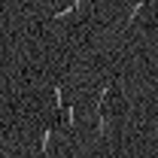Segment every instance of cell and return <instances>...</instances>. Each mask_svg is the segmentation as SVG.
I'll list each match as a JSON object with an SVG mask.
<instances>
[{
    "instance_id": "cell-1",
    "label": "cell",
    "mask_w": 158,
    "mask_h": 158,
    "mask_svg": "<svg viewBox=\"0 0 158 158\" xmlns=\"http://www.w3.org/2000/svg\"><path fill=\"white\" fill-rule=\"evenodd\" d=\"M49 140H52V131H43V137H40V149H43V152L49 149Z\"/></svg>"
},
{
    "instance_id": "cell-2",
    "label": "cell",
    "mask_w": 158,
    "mask_h": 158,
    "mask_svg": "<svg viewBox=\"0 0 158 158\" xmlns=\"http://www.w3.org/2000/svg\"><path fill=\"white\" fill-rule=\"evenodd\" d=\"M64 118H67V125H76V113L70 106H64Z\"/></svg>"
}]
</instances>
